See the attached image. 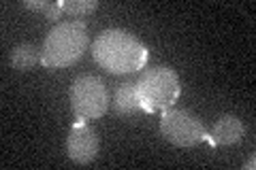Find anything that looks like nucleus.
Wrapping results in <instances>:
<instances>
[{"label":"nucleus","instance_id":"nucleus-1","mask_svg":"<svg viewBox=\"0 0 256 170\" xmlns=\"http://www.w3.org/2000/svg\"><path fill=\"white\" fill-rule=\"evenodd\" d=\"M94 60L111 75H128L146 66L148 49L141 40L122 28L100 32L94 40Z\"/></svg>","mask_w":256,"mask_h":170},{"label":"nucleus","instance_id":"nucleus-2","mask_svg":"<svg viewBox=\"0 0 256 170\" xmlns=\"http://www.w3.org/2000/svg\"><path fill=\"white\" fill-rule=\"evenodd\" d=\"M88 49V30L84 21H62L50 30L43 43V66L64 68L77 62Z\"/></svg>","mask_w":256,"mask_h":170},{"label":"nucleus","instance_id":"nucleus-3","mask_svg":"<svg viewBox=\"0 0 256 170\" xmlns=\"http://www.w3.org/2000/svg\"><path fill=\"white\" fill-rule=\"evenodd\" d=\"M182 92L178 72L169 66H156L146 70L137 81V94L141 109L148 113L164 111L178 100Z\"/></svg>","mask_w":256,"mask_h":170},{"label":"nucleus","instance_id":"nucleus-4","mask_svg":"<svg viewBox=\"0 0 256 170\" xmlns=\"http://www.w3.org/2000/svg\"><path fill=\"white\" fill-rule=\"evenodd\" d=\"M70 107L79 119L102 117L109 109V94L102 79L94 75H82L70 85Z\"/></svg>","mask_w":256,"mask_h":170},{"label":"nucleus","instance_id":"nucleus-5","mask_svg":"<svg viewBox=\"0 0 256 170\" xmlns=\"http://www.w3.org/2000/svg\"><path fill=\"white\" fill-rule=\"evenodd\" d=\"M160 132L166 141L178 147H194L207 136L201 119L184 109L164 111L162 119H160Z\"/></svg>","mask_w":256,"mask_h":170},{"label":"nucleus","instance_id":"nucleus-6","mask_svg":"<svg viewBox=\"0 0 256 170\" xmlns=\"http://www.w3.org/2000/svg\"><path fill=\"white\" fill-rule=\"evenodd\" d=\"M66 151H68V158L73 160L75 164L86 166V164H90V162H94L96 156H98V139H96V134L88 126L75 124L68 134Z\"/></svg>","mask_w":256,"mask_h":170},{"label":"nucleus","instance_id":"nucleus-7","mask_svg":"<svg viewBox=\"0 0 256 170\" xmlns=\"http://www.w3.org/2000/svg\"><path fill=\"white\" fill-rule=\"evenodd\" d=\"M244 136V124L235 115H222L214 124L212 130V143L216 145H235Z\"/></svg>","mask_w":256,"mask_h":170},{"label":"nucleus","instance_id":"nucleus-8","mask_svg":"<svg viewBox=\"0 0 256 170\" xmlns=\"http://www.w3.org/2000/svg\"><path fill=\"white\" fill-rule=\"evenodd\" d=\"M114 107L120 115H134L137 111H141V100L137 94V83H122L116 90V98H114Z\"/></svg>","mask_w":256,"mask_h":170},{"label":"nucleus","instance_id":"nucleus-9","mask_svg":"<svg viewBox=\"0 0 256 170\" xmlns=\"http://www.w3.org/2000/svg\"><path fill=\"white\" fill-rule=\"evenodd\" d=\"M43 58V51L32 43H20L13 47L11 53V66L15 70H30L34 68Z\"/></svg>","mask_w":256,"mask_h":170},{"label":"nucleus","instance_id":"nucleus-10","mask_svg":"<svg viewBox=\"0 0 256 170\" xmlns=\"http://www.w3.org/2000/svg\"><path fill=\"white\" fill-rule=\"evenodd\" d=\"M62 13L68 15H86L98 9V0H66V2H60Z\"/></svg>","mask_w":256,"mask_h":170},{"label":"nucleus","instance_id":"nucleus-11","mask_svg":"<svg viewBox=\"0 0 256 170\" xmlns=\"http://www.w3.org/2000/svg\"><path fill=\"white\" fill-rule=\"evenodd\" d=\"M50 4H52L50 0H24V6L32 11H45Z\"/></svg>","mask_w":256,"mask_h":170},{"label":"nucleus","instance_id":"nucleus-12","mask_svg":"<svg viewBox=\"0 0 256 170\" xmlns=\"http://www.w3.org/2000/svg\"><path fill=\"white\" fill-rule=\"evenodd\" d=\"M43 13H45V17H50V19H58L62 15V6H60V2H52Z\"/></svg>","mask_w":256,"mask_h":170},{"label":"nucleus","instance_id":"nucleus-13","mask_svg":"<svg viewBox=\"0 0 256 170\" xmlns=\"http://www.w3.org/2000/svg\"><path fill=\"white\" fill-rule=\"evenodd\" d=\"M254 166H256V162H254V160H250V162H246V168H250V170H254Z\"/></svg>","mask_w":256,"mask_h":170}]
</instances>
